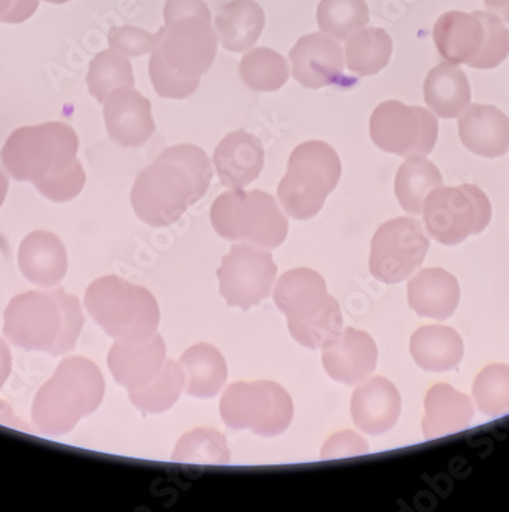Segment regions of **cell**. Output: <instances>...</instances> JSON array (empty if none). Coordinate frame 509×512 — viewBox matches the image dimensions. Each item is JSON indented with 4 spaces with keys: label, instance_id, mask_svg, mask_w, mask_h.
Returning a JSON list of instances; mask_svg holds the SVG:
<instances>
[{
    "label": "cell",
    "instance_id": "cell-45",
    "mask_svg": "<svg viewBox=\"0 0 509 512\" xmlns=\"http://www.w3.org/2000/svg\"><path fill=\"white\" fill-rule=\"evenodd\" d=\"M11 2H13V0H0V17L7 14V11L10 10Z\"/></svg>",
    "mask_w": 509,
    "mask_h": 512
},
{
    "label": "cell",
    "instance_id": "cell-39",
    "mask_svg": "<svg viewBox=\"0 0 509 512\" xmlns=\"http://www.w3.org/2000/svg\"><path fill=\"white\" fill-rule=\"evenodd\" d=\"M85 182H87V174L82 163L76 160L67 170L37 182L34 187L51 202L62 203L76 199L84 190Z\"/></svg>",
    "mask_w": 509,
    "mask_h": 512
},
{
    "label": "cell",
    "instance_id": "cell-15",
    "mask_svg": "<svg viewBox=\"0 0 509 512\" xmlns=\"http://www.w3.org/2000/svg\"><path fill=\"white\" fill-rule=\"evenodd\" d=\"M276 276L273 254L248 243L234 245L217 270L223 299L243 311L270 297Z\"/></svg>",
    "mask_w": 509,
    "mask_h": 512
},
{
    "label": "cell",
    "instance_id": "cell-43",
    "mask_svg": "<svg viewBox=\"0 0 509 512\" xmlns=\"http://www.w3.org/2000/svg\"><path fill=\"white\" fill-rule=\"evenodd\" d=\"M485 5L490 13L496 14L509 24V0H485Z\"/></svg>",
    "mask_w": 509,
    "mask_h": 512
},
{
    "label": "cell",
    "instance_id": "cell-42",
    "mask_svg": "<svg viewBox=\"0 0 509 512\" xmlns=\"http://www.w3.org/2000/svg\"><path fill=\"white\" fill-rule=\"evenodd\" d=\"M11 365H13V360H11L10 348L4 340L0 339V388L5 385L8 377H10Z\"/></svg>",
    "mask_w": 509,
    "mask_h": 512
},
{
    "label": "cell",
    "instance_id": "cell-14",
    "mask_svg": "<svg viewBox=\"0 0 509 512\" xmlns=\"http://www.w3.org/2000/svg\"><path fill=\"white\" fill-rule=\"evenodd\" d=\"M430 239L419 220L396 217L383 223L371 242L370 271L383 283H399L419 270Z\"/></svg>",
    "mask_w": 509,
    "mask_h": 512
},
{
    "label": "cell",
    "instance_id": "cell-37",
    "mask_svg": "<svg viewBox=\"0 0 509 512\" xmlns=\"http://www.w3.org/2000/svg\"><path fill=\"white\" fill-rule=\"evenodd\" d=\"M473 396L485 416L509 414V366L493 363L483 368L474 380Z\"/></svg>",
    "mask_w": 509,
    "mask_h": 512
},
{
    "label": "cell",
    "instance_id": "cell-34",
    "mask_svg": "<svg viewBox=\"0 0 509 512\" xmlns=\"http://www.w3.org/2000/svg\"><path fill=\"white\" fill-rule=\"evenodd\" d=\"M230 457L227 439L214 428L191 429L173 451V462L190 465H228Z\"/></svg>",
    "mask_w": 509,
    "mask_h": 512
},
{
    "label": "cell",
    "instance_id": "cell-18",
    "mask_svg": "<svg viewBox=\"0 0 509 512\" xmlns=\"http://www.w3.org/2000/svg\"><path fill=\"white\" fill-rule=\"evenodd\" d=\"M377 357L379 351L370 334L345 328L337 342L323 348L322 362L331 379L356 386L370 379L376 370Z\"/></svg>",
    "mask_w": 509,
    "mask_h": 512
},
{
    "label": "cell",
    "instance_id": "cell-4",
    "mask_svg": "<svg viewBox=\"0 0 509 512\" xmlns=\"http://www.w3.org/2000/svg\"><path fill=\"white\" fill-rule=\"evenodd\" d=\"M105 379L87 357H67L34 397L31 420L45 436H64L99 408Z\"/></svg>",
    "mask_w": 509,
    "mask_h": 512
},
{
    "label": "cell",
    "instance_id": "cell-13",
    "mask_svg": "<svg viewBox=\"0 0 509 512\" xmlns=\"http://www.w3.org/2000/svg\"><path fill=\"white\" fill-rule=\"evenodd\" d=\"M370 134L379 150L400 157L428 156L439 137V122L431 111L385 100L371 114Z\"/></svg>",
    "mask_w": 509,
    "mask_h": 512
},
{
    "label": "cell",
    "instance_id": "cell-9",
    "mask_svg": "<svg viewBox=\"0 0 509 512\" xmlns=\"http://www.w3.org/2000/svg\"><path fill=\"white\" fill-rule=\"evenodd\" d=\"M342 176V162L330 143L310 140L291 153L277 197L288 216L308 220L322 210Z\"/></svg>",
    "mask_w": 509,
    "mask_h": 512
},
{
    "label": "cell",
    "instance_id": "cell-35",
    "mask_svg": "<svg viewBox=\"0 0 509 512\" xmlns=\"http://www.w3.org/2000/svg\"><path fill=\"white\" fill-rule=\"evenodd\" d=\"M370 22V8L365 0H320L317 24L331 39H350Z\"/></svg>",
    "mask_w": 509,
    "mask_h": 512
},
{
    "label": "cell",
    "instance_id": "cell-41",
    "mask_svg": "<svg viewBox=\"0 0 509 512\" xmlns=\"http://www.w3.org/2000/svg\"><path fill=\"white\" fill-rule=\"evenodd\" d=\"M39 4L40 0H13L7 14L0 17V22L2 24H22L36 13Z\"/></svg>",
    "mask_w": 509,
    "mask_h": 512
},
{
    "label": "cell",
    "instance_id": "cell-20",
    "mask_svg": "<svg viewBox=\"0 0 509 512\" xmlns=\"http://www.w3.org/2000/svg\"><path fill=\"white\" fill-rule=\"evenodd\" d=\"M402 411V397L394 383L382 376L366 379L351 397V417L362 433L385 434L396 425Z\"/></svg>",
    "mask_w": 509,
    "mask_h": 512
},
{
    "label": "cell",
    "instance_id": "cell-7",
    "mask_svg": "<svg viewBox=\"0 0 509 512\" xmlns=\"http://www.w3.org/2000/svg\"><path fill=\"white\" fill-rule=\"evenodd\" d=\"M433 37L440 56L450 64L493 70L509 56V30L490 11H448L437 19Z\"/></svg>",
    "mask_w": 509,
    "mask_h": 512
},
{
    "label": "cell",
    "instance_id": "cell-8",
    "mask_svg": "<svg viewBox=\"0 0 509 512\" xmlns=\"http://www.w3.org/2000/svg\"><path fill=\"white\" fill-rule=\"evenodd\" d=\"M79 137L64 122L17 128L5 142L0 160L19 182H37L62 173L77 160Z\"/></svg>",
    "mask_w": 509,
    "mask_h": 512
},
{
    "label": "cell",
    "instance_id": "cell-27",
    "mask_svg": "<svg viewBox=\"0 0 509 512\" xmlns=\"http://www.w3.org/2000/svg\"><path fill=\"white\" fill-rule=\"evenodd\" d=\"M411 356L422 370L430 373H445L462 362V337L450 326H422L411 337Z\"/></svg>",
    "mask_w": 509,
    "mask_h": 512
},
{
    "label": "cell",
    "instance_id": "cell-2",
    "mask_svg": "<svg viewBox=\"0 0 509 512\" xmlns=\"http://www.w3.org/2000/svg\"><path fill=\"white\" fill-rule=\"evenodd\" d=\"M211 179L213 168L202 148L191 143L165 148L134 182V213L150 227H170L203 199Z\"/></svg>",
    "mask_w": 509,
    "mask_h": 512
},
{
    "label": "cell",
    "instance_id": "cell-40",
    "mask_svg": "<svg viewBox=\"0 0 509 512\" xmlns=\"http://www.w3.org/2000/svg\"><path fill=\"white\" fill-rule=\"evenodd\" d=\"M368 442L360 434L346 429L334 434L323 445L320 457L323 460L351 459L368 454Z\"/></svg>",
    "mask_w": 509,
    "mask_h": 512
},
{
    "label": "cell",
    "instance_id": "cell-5",
    "mask_svg": "<svg viewBox=\"0 0 509 512\" xmlns=\"http://www.w3.org/2000/svg\"><path fill=\"white\" fill-rule=\"evenodd\" d=\"M274 302L288 320V330L310 350L325 348L343 334L339 302L330 296L325 279L311 268H296L274 285Z\"/></svg>",
    "mask_w": 509,
    "mask_h": 512
},
{
    "label": "cell",
    "instance_id": "cell-33",
    "mask_svg": "<svg viewBox=\"0 0 509 512\" xmlns=\"http://www.w3.org/2000/svg\"><path fill=\"white\" fill-rule=\"evenodd\" d=\"M239 73L245 85L256 93H273L290 79L285 57L265 47L248 51L240 60Z\"/></svg>",
    "mask_w": 509,
    "mask_h": 512
},
{
    "label": "cell",
    "instance_id": "cell-10",
    "mask_svg": "<svg viewBox=\"0 0 509 512\" xmlns=\"http://www.w3.org/2000/svg\"><path fill=\"white\" fill-rule=\"evenodd\" d=\"M211 223L222 239L273 250L288 236V219L271 194L230 190L211 207Z\"/></svg>",
    "mask_w": 509,
    "mask_h": 512
},
{
    "label": "cell",
    "instance_id": "cell-25",
    "mask_svg": "<svg viewBox=\"0 0 509 512\" xmlns=\"http://www.w3.org/2000/svg\"><path fill=\"white\" fill-rule=\"evenodd\" d=\"M460 286L443 268H426L408 283V303L420 317L446 320L456 313Z\"/></svg>",
    "mask_w": 509,
    "mask_h": 512
},
{
    "label": "cell",
    "instance_id": "cell-21",
    "mask_svg": "<svg viewBox=\"0 0 509 512\" xmlns=\"http://www.w3.org/2000/svg\"><path fill=\"white\" fill-rule=\"evenodd\" d=\"M223 187L242 190L257 179L265 165V150L259 137L237 130L223 137L213 156Z\"/></svg>",
    "mask_w": 509,
    "mask_h": 512
},
{
    "label": "cell",
    "instance_id": "cell-26",
    "mask_svg": "<svg viewBox=\"0 0 509 512\" xmlns=\"http://www.w3.org/2000/svg\"><path fill=\"white\" fill-rule=\"evenodd\" d=\"M423 94L426 105L440 119L460 117L471 104L468 77L459 65L450 62H443L428 73Z\"/></svg>",
    "mask_w": 509,
    "mask_h": 512
},
{
    "label": "cell",
    "instance_id": "cell-1",
    "mask_svg": "<svg viewBox=\"0 0 509 512\" xmlns=\"http://www.w3.org/2000/svg\"><path fill=\"white\" fill-rule=\"evenodd\" d=\"M164 19V40L151 54V84L160 97L185 99L213 65L219 37L203 0H167Z\"/></svg>",
    "mask_w": 509,
    "mask_h": 512
},
{
    "label": "cell",
    "instance_id": "cell-24",
    "mask_svg": "<svg viewBox=\"0 0 509 512\" xmlns=\"http://www.w3.org/2000/svg\"><path fill=\"white\" fill-rule=\"evenodd\" d=\"M474 406L470 397L453 386L437 383L426 393L422 429L426 440L451 436L470 428Z\"/></svg>",
    "mask_w": 509,
    "mask_h": 512
},
{
    "label": "cell",
    "instance_id": "cell-16",
    "mask_svg": "<svg viewBox=\"0 0 509 512\" xmlns=\"http://www.w3.org/2000/svg\"><path fill=\"white\" fill-rule=\"evenodd\" d=\"M104 119L108 136L120 147H140L154 131L151 102L134 88H117L104 102Z\"/></svg>",
    "mask_w": 509,
    "mask_h": 512
},
{
    "label": "cell",
    "instance_id": "cell-32",
    "mask_svg": "<svg viewBox=\"0 0 509 512\" xmlns=\"http://www.w3.org/2000/svg\"><path fill=\"white\" fill-rule=\"evenodd\" d=\"M185 388V373L180 363L167 359L164 368L147 385L128 389L131 403L142 413L160 414L173 408Z\"/></svg>",
    "mask_w": 509,
    "mask_h": 512
},
{
    "label": "cell",
    "instance_id": "cell-44",
    "mask_svg": "<svg viewBox=\"0 0 509 512\" xmlns=\"http://www.w3.org/2000/svg\"><path fill=\"white\" fill-rule=\"evenodd\" d=\"M8 194V179L7 174L0 170V207L4 205L5 199Z\"/></svg>",
    "mask_w": 509,
    "mask_h": 512
},
{
    "label": "cell",
    "instance_id": "cell-46",
    "mask_svg": "<svg viewBox=\"0 0 509 512\" xmlns=\"http://www.w3.org/2000/svg\"><path fill=\"white\" fill-rule=\"evenodd\" d=\"M45 2H48V4L53 5H62L67 4V2H70V0H45Z\"/></svg>",
    "mask_w": 509,
    "mask_h": 512
},
{
    "label": "cell",
    "instance_id": "cell-28",
    "mask_svg": "<svg viewBox=\"0 0 509 512\" xmlns=\"http://www.w3.org/2000/svg\"><path fill=\"white\" fill-rule=\"evenodd\" d=\"M185 373V391L197 399H213L227 383L225 357L210 343H197L180 357Z\"/></svg>",
    "mask_w": 509,
    "mask_h": 512
},
{
    "label": "cell",
    "instance_id": "cell-17",
    "mask_svg": "<svg viewBox=\"0 0 509 512\" xmlns=\"http://www.w3.org/2000/svg\"><path fill=\"white\" fill-rule=\"evenodd\" d=\"M290 59L294 79L310 90L336 84L345 68L342 47L322 33L300 37L290 51Z\"/></svg>",
    "mask_w": 509,
    "mask_h": 512
},
{
    "label": "cell",
    "instance_id": "cell-23",
    "mask_svg": "<svg viewBox=\"0 0 509 512\" xmlns=\"http://www.w3.org/2000/svg\"><path fill=\"white\" fill-rule=\"evenodd\" d=\"M460 140L477 156L496 159L509 150V117L494 105H470L459 117Z\"/></svg>",
    "mask_w": 509,
    "mask_h": 512
},
{
    "label": "cell",
    "instance_id": "cell-19",
    "mask_svg": "<svg viewBox=\"0 0 509 512\" xmlns=\"http://www.w3.org/2000/svg\"><path fill=\"white\" fill-rule=\"evenodd\" d=\"M167 345L160 334L139 342L116 340L108 353V366L119 385L128 389L147 385L164 368Z\"/></svg>",
    "mask_w": 509,
    "mask_h": 512
},
{
    "label": "cell",
    "instance_id": "cell-11",
    "mask_svg": "<svg viewBox=\"0 0 509 512\" xmlns=\"http://www.w3.org/2000/svg\"><path fill=\"white\" fill-rule=\"evenodd\" d=\"M220 416L234 431L250 429L257 436L274 437L293 422L294 403L287 389L271 380L234 382L220 400Z\"/></svg>",
    "mask_w": 509,
    "mask_h": 512
},
{
    "label": "cell",
    "instance_id": "cell-6",
    "mask_svg": "<svg viewBox=\"0 0 509 512\" xmlns=\"http://www.w3.org/2000/svg\"><path fill=\"white\" fill-rule=\"evenodd\" d=\"M85 308L114 340L139 342L157 333L159 303L147 288L117 276L94 280L85 293Z\"/></svg>",
    "mask_w": 509,
    "mask_h": 512
},
{
    "label": "cell",
    "instance_id": "cell-3",
    "mask_svg": "<svg viewBox=\"0 0 509 512\" xmlns=\"http://www.w3.org/2000/svg\"><path fill=\"white\" fill-rule=\"evenodd\" d=\"M85 317L79 299L67 291H28L11 300L4 334L22 350L59 356L76 346Z\"/></svg>",
    "mask_w": 509,
    "mask_h": 512
},
{
    "label": "cell",
    "instance_id": "cell-31",
    "mask_svg": "<svg viewBox=\"0 0 509 512\" xmlns=\"http://www.w3.org/2000/svg\"><path fill=\"white\" fill-rule=\"evenodd\" d=\"M346 65L359 76H374L390 64L393 39L383 28H362L346 42Z\"/></svg>",
    "mask_w": 509,
    "mask_h": 512
},
{
    "label": "cell",
    "instance_id": "cell-29",
    "mask_svg": "<svg viewBox=\"0 0 509 512\" xmlns=\"http://www.w3.org/2000/svg\"><path fill=\"white\" fill-rule=\"evenodd\" d=\"M265 27V13L254 0H231L220 8L216 28L220 44L231 53H243L256 45Z\"/></svg>",
    "mask_w": 509,
    "mask_h": 512
},
{
    "label": "cell",
    "instance_id": "cell-38",
    "mask_svg": "<svg viewBox=\"0 0 509 512\" xmlns=\"http://www.w3.org/2000/svg\"><path fill=\"white\" fill-rule=\"evenodd\" d=\"M167 28H160L157 33H148L142 28L131 27H113L108 33V44L111 50L124 54L127 57H139L144 54L153 53L160 42L164 40Z\"/></svg>",
    "mask_w": 509,
    "mask_h": 512
},
{
    "label": "cell",
    "instance_id": "cell-36",
    "mask_svg": "<svg viewBox=\"0 0 509 512\" xmlns=\"http://www.w3.org/2000/svg\"><path fill=\"white\" fill-rule=\"evenodd\" d=\"M133 65L124 54L114 50H105L91 60L87 85L91 96L104 104L108 94L117 88H134Z\"/></svg>",
    "mask_w": 509,
    "mask_h": 512
},
{
    "label": "cell",
    "instance_id": "cell-22",
    "mask_svg": "<svg viewBox=\"0 0 509 512\" xmlns=\"http://www.w3.org/2000/svg\"><path fill=\"white\" fill-rule=\"evenodd\" d=\"M17 263L28 282L40 288H54L68 271L67 248L56 234L33 231L20 243Z\"/></svg>",
    "mask_w": 509,
    "mask_h": 512
},
{
    "label": "cell",
    "instance_id": "cell-30",
    "mask_svg": "<svg viewBox=\"0 0 509 512\" xmlns=\"http://www.w3.org/2000/svg\"><path fill=\"white\" fill-rule=\"evenodd\" d=\"M439 168L425 156L408 157L397 171L396 196L400 207L410 214H422L423 203L431 191L442 187Z\"/></svg>",
    "mask_w": 509,
    "mask_h": 512
},
{
    "label": "cell",
    "instance_id": "cell-12",
    "mask_svg": "<svg viewBox=\"0 0 509 512\" xmlns=\"http://www.w3.org/2000/svg\"><path fill=\"white\" fill-rule=\"evenodd\" d=\"M426 230L443 245H457L490 225L493 207L476 185L439 187L423 203Z\"/></svg>",
    "mask_w": 509,
    "mask_h": 512
}]
</instances>
